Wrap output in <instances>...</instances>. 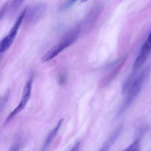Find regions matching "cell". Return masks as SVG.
<instances>
[{
    "label": "cell",
    "mask_w": 151,
    "mask_h": 151,
    "mask_svg": "<svg viewBox=\"0 0 151 151\" xmlns=\"http://www.w3.org/2000/svg\"><path fill=\"white\" fill-rule=\"evenodd\" d=\"M150 71L151 66L147 65L143 68L142 70L139 73L137 74V75H135V77L131 76L130 81L126 83L124 88L125 97L122 106V109H121L122 112L128 109L137 98L138 94L141 91L143 86L145 83V81L148 78Z\"/></svg>",
    "instance_id": "6da1fadb"
},
{
    "label": "cell",
    "mask_w": 151,
    "mask_h": 151,
    "mask_svg": "<svg viewBox=\"0 0 151 151\" xmlns=\"http://www.w3.org/2000/svg\"><path fill=\"white\" fill-rule=\"evenodd\" d=\"M80 33H81V29L79 27L74 28L72 30L69 31L57 44H55L50 51L46 53L45 55L41 59L43 63H46V62L52 60L60 53H61L63 50L68 48L69 46L72 45L77 41Z\"/></svg>",
    "instance_id": "7a4b0ae2"
},
{
    "label": "cell",
    "mask_w": 151,
    "mask_h": 151,
    "mask_svg": "<svg viewBox=\"0 0 151 151\" xmlns=\"http://www.w3.org/2000/svg\"><path fill=\"white\" fill-rule=\"evenodd\" d=\"M32 84H33V76L31 75V77L27 80L24 87L20 102H19V103L18 104V106L10 112V114L8 115V116L6 118L5 121H4V125L8 123V122H10L11 119H13L18 114L20 113L22 110H24V109H25L28 101H29V99H30L32 90Z\"/></svg>",
    "instance_id": "3957f363"
},
{
    "label": "cell",
    "mask_w": 151,
    "mask_h": 151,
    "mask_svg": "<svg viewBox=\"0 0 151 151\" xmlns=\"http://www.w3.org/2000/svg\"><path fill=\"white\" fill-rule=\"evenodd\" d=\"M27 10V8H25L24 11L22 12V13L19 16V17L16 19L13 27L10 28L7 35L1 40V44H0V52H1V53H4V52L7 51L13 43L16 35H17L18 32H19V28H20L21 25H22V22H23L24 19L26 16Z\"/></svg>",
    "instance_id": "277c9868"
},
{
    "label": "cell",
    "mask_w": 151,
    "mask_h": 151,
    "mask_svg": "<svg viewBox=\"0 0 151 151\" xmlns=\"http://www.w3.org/2000/svg\"><path fill=\"white\" fill-rule=\"evenodd\" d=\"M151 52V30L149 33L148 36L145 41L144 44L142 46L139 52L138 53V55L136 58V60H134V63L133 64V72H137L147 60L149 55Z\"/></svg>",
    "instance_id": "5b68a950"
},
{
    "label": "cell",
    "mask_w": 151,
    "mask_h": 151,
    "mask_svg": "<svg viewBox=\"0 0 151 151\" xmlns=\"http://www.w3.org/2000/svg\"><path fill=\"white\" fill-rule=\"evenodd\" d=\"M63 119H60V120L58 121V122L57 125H55V127L49 133V134L47 135V137H46L45 140H44V143H43L42 146H41L39 151H47V149L50 147V146L51 145L52 143L53 140H54L55 139V137H57L59 130H60V127H61L62 124H63Z\"/></svg>",
    "instance_id": "8992f818"
},
{
    "label": "cell",
    "mask_w": 151,
    "mask_h": 151,
    "mask_svg": "<svg viewBox=\"0 0 151 151\" xmlns=\"http://www.w3.org/2000/svg\"><path fill=\"white\" fill-rule=\"evenodd\" d=\"M121 131H122V126L118 127L111 134L109 137V138L106 140L104 144L101 147V148L99 150V151H109L110 150L111 147L113 146L116 140L119 137V134H120Z\"/></svg>",
    "instance_id": "52a82bcc"
},
{
    "label": "cell",
    "mask_w": 151,
    "mask_h": 151,
    "mask_svg": "<svg viewBox=\"0 0 151 151\" xmlns=\"http://www.w3.org/2000/svg\"><path fill=\"white\" fill-rule=\"evenodd\" d=\"M44 10H45V5L43 3H40V4H36V5H35L31 9L29 18L30 19H33L34 20L37 17L41 16V14H42L44 13Z\"/></svg>",
    "instance_id": "ba28073f"
},
{
    "label": "cell",
    "mask_w": 151,
    "mask_h": 151,
    "mask_svg": "<svg viewBox=\"0 0 151 151\" xmlns=\"http://www.w3.org/2000/svg\"><path fill=\"white\" fill-rule=\"evenodd\" d=\"M24 0H13L10 4H9L8 7H7V10L10 13H13V12L16 11L23 3Z\"/></svg>",
    "instance_id": "9c48e42d"
},
{
    "label": "cell",
    "mask_w": 151,
    "mask_h": 151,
    "mask_svg": "<svg viewBox=\"0 0 151 151\" xmlns=\"http://www.w3.org/2000/svg\"><path fill=\"white\" fill-rule=\"evenodd\" d=\"M140 149H141L140 140L137 139L122 151H140Z\"/></svg>",
    "instance_id": "30bf717a"
},
{
    "label": "cell",
    "mask_w": 151,
    "mask_h": 151,
    "mask_svg": "<svg viewBox=\"0 0 151 151\" xmlns=\"http://www.w3.org/2000/svg\"><path fill=\"white\" fill-rule=\"evenodd\" d=\"M20 147H21V145L19 142H16L10 147V149L9 150V151H19L20 150Z\"/></svg>",
    "instance_id": "8fae6325"
},
{
    "label": "cell",
    "mask_w": 151,
    "mask_h": 151,
    "mask_svg": "<svg viewBox=\"0 0 151 151\" xmlns=\"http://www.w3.org/2000/svg\"><path fill=\"white\" fill-rule=\"evenodd\" d=\"M80 147H81V142H78L69 151H79Z\"/></svg>",
    "instance_id": "7c38bea8"
},
{
    "label": "cell",
    "mask_w": 151,
    "mask_h": 151,
    "mask_svg": "<svg viewBox=\"0 0 151 151\" xmlns=\"http://www.w3.org/2000/svg\"><path fill=\"white\" fill-rule=\"evenodd\" d=\"M81 2H86V1H87L88 0H81Z\"/></svg>",
    "instance_id": "4fadbf2b"
},
{
    "label": "cell",
    "mask_w": 151,
    "mask_h": 151,
    "mask_svg": "<svg viewBox=\"0 0 151 151\" xmlns=\"http://www.w3.org/2000/svg\"><path fill=\"white\" fill-rule=\"evenodd\" d=\"M72 1H75V0H72Z\"/></svg>",
    "instance_id": "5bb4252c"
}]
</instances>
